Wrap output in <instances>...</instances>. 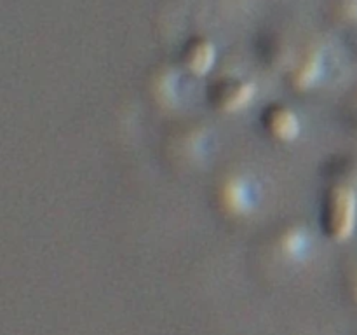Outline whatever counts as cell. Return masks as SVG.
Wrapping results in <instances>:
<instances>
[{"instance_id":"obj_2","label":"cell","mask_w":357,"mask_h":335,"mask_svg":"<svg viewBox=\"0 0 357 335\" xmlns=\"http://www.w3.org/2000/svg\"><path fill=\"white\" fill-rule=\"evenodd\" d=\"M255 89L251 84L236 79L220 80L213 86L211 100L218 108L225 112H237L246 108L253 100Z\"/></svg>"},{"instance_id":"obj_5","label":"cell","mask_w":357,"mask_h":335,"mask_svg":"<svg viewBox=\"0 0 357 335\" xmlns=\"http://www.w3.org/2000/svg\"><path fill=\"white\" fill-rule=\"evenodd\" d=\"M181 58H183L185 66L190 72L197 73V75H204L215 63V47L209 42L195 38V40L188 42L187 47L183 49Z\"/></svg>"},{"instance_id":"obj_4","label":"cell","mask_w":357,"mask_h":335,"mask_svg":"<svg viewBox=\"0 0 357 335\" xmlns=\"http://www.w3.org/2000/svg\"><path fill=\"white\" fill-rule=\"evenodd\" d=\"M222 202L229 211L232 213H248L253 208V198L251 188L241 178H230L223 184Z\"/></svg>"},{"instance_id":"obj_7","label":"cell","mask_w":357,"mask_h":335,"mask_svg":"<svg viewBox=\"0 0 357 335\" xmlns=\"http://www.w3.org/2000/svg\"><path fill=\"white\" fill-rule=\"evenodd\" d=\"M281 246L282 250H284L288 255H291V257H302V255L305 253V248H307L305 232L300 229L288 230V232L282 236Z\"/></svg>"},{"instance_id":"obj_6","label":"cell","mask_w":357,"mask_h":335,"mask_svg":"<svg viewBox=\"0 0 357 335\" xmlns=\"http://www.w3.org/2000/svg\"><path fill=\"white\" fill-rule=\"evenodd\" d=\"M321 73V59L317 54H310L303 65L296 70L295 82L298 87H309L317 80Z\"/></svg>"},{"instance_id":"obj_1","label":"cell","mask_w":357,"mask_h":335,"mask_svg":"<svg viewBox=\"0 0 357 335\" xmlns=\"http://www.w3.org/2000/svg\"><path fill=\"white\" fill-rule=\"evenodd\" d=\"M357 216V199L347 185H335L324 202V227L333 239L345 241L352 236Z\"/></svg>"},{"instance_id":"obj_3","label":"cell","mask_w":357,"mask_h":335,"mask_svg":"<svg viewBox=\"0 0 357 335\" xmlns=\"http://www.w3.org/2000/svg\"><path fill=\"white\" fill-rule=\"evenodd\" d=\"M265 124L268 131L282 142H291L300 133L298 117L286 107H272L265 115Z\"/></svg>"}]
</instances>
